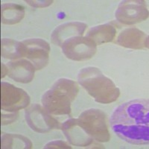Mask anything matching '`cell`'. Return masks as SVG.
Listing matches in <instances>:
<instances>
[{
  "instance_id": "8fae6325",
  "label": "cell",
  "mask_w": 149,
  "mask_h": 149,
  "mask_svg": "<svg viewBox=\"0 0 149 149\" xmlns=\"http://www.w3.org/2000/svg\"><path fill=\"white\" fill-rule=\"evenodd\" d=\"M2 55L7 58H17L24 55L23 43L12 40H2Z\"/></svg>"
},
{
  "instance_id": "30bf717a",
  "label": "cell",
  "mask_w": 149,
  "mask_h": 149,
  "mask_svg": "<svg viewBox=\"0 0 149 149\" xmlns=\"http://www.w3.org/2000/svg\"><path fill=\"white\" fill-rule=\"evenodd\" d=\"M24 9L22 6L8 4L2 6V21L4 23L18 22L23 17Z\"/></svg>"
},
{
  "instance_id": "277c9868",
  "label": "cell",
  "mask_w": 149,
  "mask_h": 149,
  "mask_svg": "<svg viewBox=\"0 0 149 149\" xmlns=\"http://www.w3.org/2000/svg\"><path fill=\"white\" fill-rule=\"evenodd\" d=\"M24 55L32 61L37 70L46 66L49 58V46L42 40H29L23 42Z\"/></svg>"
},
{
  "instance_id": "8992f818",
  "label": "cell",
  "mask_w": 149,
  "mask_h": 149,
  "mask_svg": "<svg viewBox=\"0 0 149 149\" xmlns=\"http://www.w3.org/2000/svg\"><path fill=\"white\" fill-rule=\"evenodd\" d=\"M63 131L66 137L73 145L87 146L91 142L92 139L90 134L86 132L81 123L74 119L68 120L63 125Z\"/></svg>"
},
{
  "instance_id": "3957f363",
  "label": "cell",
  "mask_w": 149,
  "mask_h": 149,
  "mask_svg": "<svg viewBox=\"0 0 149 149\" xmlns=\"http://www.w3.org/2000/svg\"><path fill=\"white\" fill-rule=\"evenodd\" d=\"M63 52L72 60H85L91 58L96 50L95 42L89 38L74 37L65 41L62 45Z\"/></svg>"
},
{
  "instance_id": "7a4b0ae2",
  "label": "cell",
  "mask_w": 149,
  "mask_h": 149,
  "mask_svg": "<svg viewBox=\"0 0 149 149\" xmlns=\"http://www.w3.org/2000/svg\"><path fill=\"white\" fill-rule=\"evenodd\" d=\"M78 80L80 84L98 102H113L119 95V90L113 83L104 76L96 68H85L80 72Z\"/></svg>"
},
{
  "instance_id": "52a82bcc",
  "label": "cell",
  "mask_w": 149,
  "mask_h": 149,
  "mask_svg": "<svg viewBox=\"0 0 149 149\" xmlns=\"http://www.w3.org/2000/svg\"><path fill=\"white\" fill-rule=\"evenodd\" d=\"M86 29V25L79 22H71L61 25L55 29L52 35L54 44L62 46L67 40L76 35H81Z\"/></svg>"
},
{
  "instance_id": "6da1fadb",
  "label": "cell",
  "mask_w": 149,
  "mask_h": 149,
  "mask_svg": "<svg viewBox=\"0 0 149 149\" xmlns=\"http://www.w3.org/2000/svg\"><path fill=\"white\" fill-rule=\"evenodd\" d=\"M148 102L130 101L117 107L110 118V126L119 138L134 145L149 142Z\"/></svg>"
},
{
  "instance_id": "5b68a950",
  "label": "cell",
  "mask_w": 149,
  "mask_h": 149,
  "mask_svg": "<svg viewBox=\"0 0 149 149\" xmlns=\"http://www.w3.org/2000/svg\"><path fill=\"white\" fill-rule=\"evenodd\" d=\"M26 121L29 125L36 131L46 132L55 127L58 122L50 118L46 112L37 105L31 106L26 111Z\"/></svg>"
},
{
  "instance_id": "9c48e42d",
  "label": "cell",
  "mask_w": 149,
  "mask_h": 149,
  "mask_svg": "<svg viewBox=\"0 0 149 149\" xmlns=\"http://www.w3.org/2000/svg\"><path fill=\"white\" fill-rule=\"evenodd\" d=\"M118 11L116 12V17L121 22H123L127 24L135 23V22H141L142 17L140 14L148 15L147 10L146 8H142L139 4L134 2L133 4H127L122 5L121 4L120 7Z\"/></svg>"
},
{
  "instance_id": "ba28073f",
  "label": "cell",
  "mask_w": 149,
  "mask_h": 149,
  "mask_svg": "<svg viewBox=\"0 0 149 149\" xmlns=\"http://www.w3.org/2000/svg\"><path fill=\"white\" fill-rule=\"evenodd\" d=\"M8 75L19 82L31 81L34 77V66L26 61L10 62L8 64Z\"/></svg>"
}]
</instances>
